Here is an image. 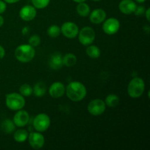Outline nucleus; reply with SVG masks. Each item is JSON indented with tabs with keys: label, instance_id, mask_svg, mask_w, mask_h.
I'll return each mask as SVG.
<instances>
[{
	"label": "nucleus",
	"instance_id": "1",
	"mask_svg": "<svg viewBox=\"0 0 150 150\" xmlns=\"http://www.w3.org/2000/svg\"><path fill=\"white\" fill-rule=\"evenodd\" d=\"M65 92L67 98L74 102L82 100L86 95V87L83 83L79 81H73L69 83Z\"/></svg>",
	"mask_w": 150,
	"mask_h": 150
},
{
	"label": "nucleus",
	"instance_id": "2",
	"mask_svg": "<svg viewBox=\"0 0 150 150\" xmlns=\"http://www.w3.org/2000/svg\"><path fill=\"white\" fill-rule=\"evenodd\" d=\"M35 56V50L32 45L23 44L16 48L15 51V57L19 62L23 63L32 61Z\"/></svg>",
	"mask_w": 150,
	"mask_h": 150
},
{
	"label": "nucleus",
	"instance_id": "3",
	"mask_svg": "<svg viewBox=\"0 0 150 150\" xmlns=\"http://www.w3.org/2000/svg\"><path fill=\"white\" fill-rule=\"evenodd\" d=\"M145 89V83L142 78L136 77L132 79L127 86L128 95L133 98H139L143 95Z\"/></svg>",
	"mask_w": 150,
	"mask_h": 150
},
{
	"label": "nucleus",
	"instance_id": "4",
	"mask_svg": "<svg viewBox=\"0 0 150 150\" xmlns=\"http://www.w3.org/2000/svg\"><path fill=\"white\" fill-rule=\"evenodd\" d=\"M6 105L12 111H18L25 105V99L23 96L18 93H10L6 95Z\"/></svg>",
	"mask_w": 150,
	"mask_h": 150
},
{
	"label": "nucleus",
	"instance_id": "5",
	"mask_svg": "<svg viewBox=\"0 0 150 150\" xmlns=\"http://www.w3.org/2000/svg\"><path fill=\"white\" fill-rule=\"evenodd\" d=\"M78 35H79V42L85 46L91 45L95 39V32L90 26L83 27L80 32H79Z\"/></svg>",
	"mask_w": 150,
	"mask_h": 150
},
{
	"label": "nucleus",
	"instance_id": "6",
	"mask_svg": "<svg viewBox=\"0 0 150 150\" xmlns=\"http://www.w3.org/2000/svg\"><path fill=\"white\" fill-rule=\"evenodd\" d=\"M51 125L50 117L46 114H39L35 117L33 121L34 128L38 132H45Z\"/></svg>",
	"mask_w": 150,
	"mask_h": 150
},
{
	"label": "nucleus",
	"instance_id": "7",
	"mask_svg": "<svg viewBox=\"0 0 150 150\" xmlns=\"http://www.w3.org/2000/svg\"><path fill=\"white\" fill-rule=\"evenodd\" d=\"M88 111L93 116H99L105 111V103L100 99L92 100L88 104Z\"/></svg>",
	"mask_w": 150,
	"mask_h": 150
},
{
	"label": "nucleus",
	"instance_id": "8",
	"mask_svg": "<svg viewBox=\"0 0 150 150\" xmlns=\"http://www.w3.org/2000/svg\"><path fill=\"white\" fill-rule=\"evenodd\" d=\"M120 27V23L118 19L111 18L104 21L103 29L107 35H112L117 33Z\"/></svg>",
	"mask_w": 150,
	"mask_h": 150
},
{
	"label": "nucleus",
	"instance_id": "9",
	"mask_svg": "<svg viewBox=\"0 0 150 150\" xmlns=\"http://www.w3.org/2000/svg\"><path fill=\"white\" fill-rule=\"evenodd\" d=\"M61 32H62L64 36H65L66 38L73 39V38H76L78 34H79V29L76 23H73V22L67 21L62 24L61 27Z\"/></svg>",
	"mask_w": 150,
	"mask_h": 150
},
{
	"label": "nucleus",
	"instance_id": "10",
	"mask_svg": "<svg viewBox=\"0 0 150 150\" xmlns=\"http://www.w3.org/2000/svg\"><path fill=\"white\" fill-rule=\"evenodd\" d=\"M29 138V143L30 146L35 149H40L45 144L44 136L40 133L32 132L28 136Z\"/></svg>",
	"mask_w": 150,
	"mask_h": 150
},
{
	"label": "nucleus",
	"instance_id": "11",
	"mask_svg": "<svg viewBox=\"0 0 150 150\" xmlns=\"http://www.w3.org/2000/svg\"><path fill=\"white\" fill-rule=\"evenodd\" d=\"M13 122L15 125L18 127L26 126L29 121V115L27 111L24 110H18L13 117Z\"/></svg>",
	"mask_w": 150,
	"mask_h": 150
},
{
	"label": "nucleus",
	"instance_id": "12",
	"mask_svg": "<svg viewBox=\"0 0 150 150\" xmlns=\"http://www.w3.org/2000/svg\"><path fill=\"white\" fill-rule=\"evenodd\" d=\"M37 15V10L32 5H26L21 9L19 16L25 21H30L33 20Z\"/></svg>",
	"mask_w": 150,
	"mask_h": 150
},
{
	"label": "nucleus",
	"instance_id": "13",
	"mask_svg": "<svg viewBox=\"0 0 150 150\" xmlns=\"http://www.w3.org/2000/svg\"><path fill=\"white\" fill-rule=\"evenodd\" d=\"M136 2L133 0H122L119 4V9L122 13L126 15H130L134 13L136 10Z\"/></svg>",
	"mask_w": 150,
	"mask_h": 150
},
{
	"label": "nucleus",
	"instance_id": "14",
	"mask_svg": "<svg viewBox=\"0 0 150 150\" xmlns=\"http://www.w3.org/2000/svg\"><path fill=\"white\" fill-rule=\"evenodd\" d=\"M49 95L54 98H59L62 96L65 92L64 85L61 82H55L52 83L49 88Z\"/></svg>",
	"mask_w": 150,
	"mask_h": 150
},
{
	"label": "nucleus",
	"instance_id": "15",
	"mask_svg": "<svg viewBox=\"0 0 150 150\" xmlns=\"http://www.w3.org/2000/svg\"><path fill=\"white\" fill-rule=\"evenodd\" d=\"M89 20L92 23L98 24L105 21L106 18V13L105 10L101 8L95 9L91 13H89Z\"/></svg>",
	"mask_w": 150,
	"mask_h": 150
},
{
	"label": "nucleus",
	"instance_id": "16",
	"mask_svg": "<svg viewBox=\"0 0 150 150\" xmlns=\"http://www.w3.org/2000/svg\"><path fill=\"white\" fill-rule=\"evenodd\" d=\"M48 64H49V67L52 70H59L62 68L63 66V62L62 57L61 54L59 53H54V54H52L49 59Z\"/></svg>",
	"mask_w": 150,
	"mask_h": 150
},
{
	"label": "nucleus",
	"instance_id": "17",
	"mask_svg": "<svg viewBox=\"0 0 150 150\" xmlns=\"http://www.w3.org/2000/svg\"><path fill=\"white\" fill-rule=\"evenodd\" d=\"M15 128H16V125H15L13 121L10 120H5L1 124V131L6 134L13 133L15 130Z\"/></svg>",
	"mask_w": 150,
	"mask_h": 150
},
{
	"label": "nucleus",
	"instance_id": "18",
	"mask_svg": "<svg viewBox=\"0 0 150 150\" xmlns=\"http://www.w3.org/2000/svg\"><path fill=\"white\" fill-rule=\"evenodd\" d=\"M76 10H77L78 14L81 17H86L90 13V7L87 4L85 3V1L79 3L76 7Z\"/></svg>",
	"mask_w": 150,
	"mask_h": 150
},
{
	"label": "nucleus",
	"instance_id": "19",
	"mask_svg": "<svg viewBox=\"0 0 150 150\" xmlns=\"http://www.w3.org/2000/svg\"><path fill=\"white\" fill-rule=\"evenodd\" d=\"M46 92V86L45 84L42 81L38 82L33 87V93L38 98L42 97Z\"/></svg>",
	"mask_w": 150,
	"mask_h": 150
},
{
	"label": "nucleus",
	"instance_id": "20",
	"mask_svg": "<svg viewBox=\"0 0 150 150\" xmlns=\"http://www.w3.org/2000/svg\"><path fill=\"white\" fill-rule=\"evenodd\" d=\"M76 62H77V58L73 54H67L62 57L63 65H65L66 67H73L76 64Z\"/></svg>",
	"mask_w": 150,
	"mask_h": 150
},
{
	"label": "nucleus",
	"instance_id": "21",
	"mask_svg": "<svg viewBox=\"0 0 150 150\" xmlns=\"http://www.w3.org/2000/svg\"><path fill=\"white\" fill-rule=\"evenodd\" d=\"M28 136L29 134H28L27 130H24V129H19L15 132L13 137H14L15 141L21 143V142H24L27 139Z\"/></svg>",
	"mask_w": 150,
	"mask_h": 150
},
{
	"label": "nucleus",
	"instance_id": "22",
	"mask_svg": "<svg viewBox=\"0 0 150 150\" xmlns=\"http://www.w3.org/2000/svg\"><path fill=\"white\" fill-rule=\"evenodd\" d=\"M86 52L88 57L92 59H98L100 56V50L96 45H89Z\"/></svg>",
	"mask_w": 150,
	"mask_h": 150
},
{
	"label": "nucleus",
	"instance_id": "23",
	"mask_svg": "<svg viewBox=\"0 0 150 150\" xmlns=\"http://www.w3.org/2000/svg\"><path fill=\"white\" fill-rule=\"evenodd\" d=\"M120 103V98L117 95L111 94L108 95L105 98V105H107L109 107H115Z\"/></svg>",
	"mask_w": 150,
	"mask_h": 150
},
{
	"label": "nucleus",
	"instance_id": "24",
	"mask_svg": "<svg viewBox=\"0 0 150 150\" xmlns=\"http://www.w3.org/2000/svg\"><path fill=\"white\" fill-rule=\"evenodd\" d=\"M19 92L20 94L23 97H29L32 95L33 93V88L27 83H24V84L21 85L19 88Z\"/></svg>",
	"mask_w": 150,
	"mask_h": 150
},
{
	"label": "nucleus",
	"instance_id": "25",
	"mask_svg": "<svg viewBox=\"0 0 150 150\" xmlns=\"http://www.w3.org/2000/svg\"><path fill=\"white\" fill-rule=\"evenodd\" d=\"M47 33H48V36L51 37V38H57L61 33V29L57 25H52V26L48 27Z\"/></svg>",
	"mask_w": 150,
	"mask_h": 150
},
{
	"label": "nucleus",
	"instance_id": "26",
	"mask_svg": "<svg viewBox=\"0 0 150 150\" xmlns=\"http://www.w3.org/2000/svg\"><path fill=\"white\" fill-rule=\"evenodd\" d=\"M51 0H32L34 7L38 9H43L49 4Z\"/></svg>",
	"mask_w": 150,
	"mask_h": 150
},
{
	"label": "nucleus",
	"instance_id": "27",
	"mask_svg": "<svg viewBox=\"0 0 150 150\" xmlns=\"http://www.w3.org/2000/svg\"><path fill=\"white\" fill-rule=\"evenodd\" d=\"M40 43V38L38 35H32L29 40V44L32 47H36Z\"/></svg>",
	"mask_w": 150,
	"mask_h": 150
},
{
	"label": "nucleus",
	"instance_id": "28",
	"mask_svg": "<svg viewBox=\"0 0 150 150\" xmlns=\"http://www.w3.org/2000/svg\"><path fill=\"white\" fill-rule=\"evenodd\" d=\"M145 13V7L144 6H139V7H136V10H135L134 13L136 14V16H142V15L144 14Z\"/></svg>",
	"mask_w": 150,
	"mask_h": 150
},
{
	"label": "nucleus",
	"instance_id": "29",
	"mask_svg": "<svg viewBox=\"0 0 150 150\" xmlns=\"http://www.w3.org/2000/svg\"><path fill=\"white\" fill-rule=\"evenodd\" d=\"M7 8V5H6L5 1H3L0 0V14L4 13Z\"/></svg>",
	"mask_w": 150,
	"mask_h": 150
},
{
	"label": "nucleus",
	"instance_id": "30",
	"mask_svg": "<svg viewBox=\"0 0 150 150\" xmlns=\"http://www.w3.org/2000/svg\"><path fill=\"white\" fill-rule=\"evenodd\" d=\"M29 32H30V29H29V26H24L22 29V33L23 35H27L29 33Z\"/></svg>",
	"mask_w": 150,
	"mask_h": 150
},
{
	"label": "nucleus",
	"instance_id": "31",
	"mask_svg": "<svg viewBox=\"0 0 150 150\" xmlns=\"http://www.w3.org/2000/svg\"><path fill=\"white\" fill-rule=\"evenodd\" d=\"M4 55H5V50H4V48L0 45V59L4 58Z\"/></svg>",
	"mask_w": 150,
	"mask_h": 150
},
{
	"label": "nucleus",
	"instance_id": "32",
	"mask_svg": "<svg viewBox=\"0 0 150 150\" xmlns=\"http://www.w3.org/2000/svg\"><path fill=\"white\" fill-rule=\"evenodd\" d=\"M149 12H150V9L148 8L147 10H146V11H145V13H145V16H146V19H147L148 21H150Z\"/></svg>",
	"mask_w": 150,
	"mask_h": 150
},
{
	"label": "nucleus",
	"instance_id": "33",
	"mask_svg": "<svg viewBox=\"0 0 150 150\" xmlns=\"http://www.w3.org/2000/svg\"><path fill=\"white\" fill-rule=\"evenodd\" d=\"M6 3H8V4H14V3L18 2L20 0H4Z\"/></svg>",
	"mask_w": 150,
	"mask_h": 150
},
{
	"label": "nucleus",
	"instance_id": "34",
	"mask_svg": "<svg viewBox=\"0 0 150 150\" xmlns=\"http://www.w3.org/2000/svg\"><path fill=\"white\" fill-rule=\"evenodd\" d=\"M4 24V18L1 16H0V27Z\"/></svg>",
	"mask_w": 150,
	"mask_h": 150
},
{
	"label": "nucleus",
	"instance_id": "35",
	"mask_svg": "<svg viewBox=\"0 0 150 150\" xmlns=\"http://www.w3.org/2000/svg\"><path fill=\"white\" fill-rule=\"evenodd\" d=\"M73 1H74L75 2L80 3V2H83V1H86V0H73Z\"/></svg>",
	"mask_w": 150,
	"mask_h": 150
},
{
	"label": "nucleus",
	"instance_id": "36",
	"mask_svg": "<svg viewBox=\"0 0 150 150\" xmlns=\"http://www.w3.org/2000/svg\"><path fill=\"white\" fill-rule=\"evenodd\" d=\"M136 1L139 3H143V2H144L146 0H136Z\"/></svg>",
	"mask_w": 150,
	"mask_h": 150
},
{
	"label": "nucleus",
	"instance_id": "37",
	"mask_svg": "<svg viewBox=\"0 0 150 150\" xmlns=\"http://www.w3.org/2000/svg\"><path fill=\"white\" fill-rule=\"evenodd\" d=\"M94 1H100V0H93Z\"/></svg>",
	"mask_w": 150,
	"mask_h": 150
}]
</instances>
